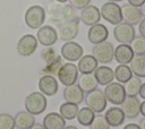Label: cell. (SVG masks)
Instances as JSON below:
<instances>
[{"instance_id": "cell-1", "label": "cell", "mask_w": 145, "mask_h": 129, "mask_svg": "<svg viewBox=\"0 0 145 129\" xmlns=\"http://www.w3.org/2000/svg\"><path fill=\"white\" fill-rule=\"evenodd\" d=\"M45 12H46L49 22L54 25L79 18L77 16L76 9L71 5H66V3L58 2V1L49 2L45 9Z\"/></svg>"}, {"instance_id": "cell-2", "label": "cell", "mask_w": 145, "mask_h": 129, "mask_svg": "<svg viewBox=\"0 0 145 129\" xmlns=\"http://www.w3.org/2000/svg\"><path fill=\"white\" fill-rule=\"evenodd\" d=\"M45 17H46L45 9L42 6L34 5V6H31L29 8H27V10L25 11L24 20H25V24L29 28L39 29L41 26H43V24L45 22Z\"/></svg>"}, {"instance_id": "cell-3", "label": "cell", "mask_w": 145, "mask_h": 129, "mask_svg": "<svg viewBox=\"0 0 145 129\" xmlns=\"http://www.w3.org/2000/svg\"><path fill=\"white\" fill-rule=\"evenodd\" d=\"M24 105L26 111L34 115H39L45 111L48 101L45 98V95L41 92H32L25 97Z\"/></svg>"}, {"instance_id": "cell-4", "label": "cell", "mask_w": 145, "mask_h": 129, "mask_svg": "<svg viewBox=\"0 0 145 129\" xmlns=\"http://www.w3.org/2000/svg\"><path fill=\"white\" fill-rule=\"evenodd\" d=\"M101 17L106 20L111 25H118L122 22V15H121V7L117 2H105L102 5L101 9Z\"/></svg>"}, {"instance_id": "cell-5", "label": "cell", "mask_w": 145, "mask_h": 129, "mask_svg": "<svg viewBox=\"0 0 145 129\" xmlns=\"http://www.w3.org/2000/svg\"><path fill=\"white\" fill-rule=\"evenodd\" d=\"M92 55L97 60V62L106 64L113 60L114 48L111 42L104 41L99 44H95L92 49Z\"/></svg>"}, {"instance_id": "cell-6", "label": "cell", "mask_w": 145, "mask_h": 129, "mask_svg": "<svg viewBox=\"0 0 145 129\" xmlns=\"http://www.w3.org/2000/svg\"><path fill=\"white\" fill-rule=\"evenodd\" d=\"M86 106L89 108L94 113H101L106 108V97L104 95V92L101 89H94L89 93H87L85 97Z\"/></svg>"}, {"instance_id": "cell-7", "label": "cell", "mask_w": 145, "mask_h": 129, "mask_svg": "<svg viewBox=\"0 0 145 129\" xmlns=\"http://www.w3.org/2000/svg\"><path fill=\"white\" fill-rule=\"evenodd\" d=\"M56 29L58 33V37L61 41H65V42L72 41L78 35V32H79V18L60 23L57 25Z\"/></svg>"}, {"instance_id": "cell-8", "label": "cell", "mask_w": 145, "mask_h": 129, "mask_svg": "<svg viewBox=\"0 0 145 129\" xmlns=\"http://www.w3.org/2000/svg\"><path fill=\"white\" fill-rule=\"evenodd\" d=\"M104 95L106 97V101L113 105H121L122 102L126 98V92L123 88V85L120 83H110L104 88Z\"/></svg>"}, {"instance_id": "cell-9", "label": "cell", "mask_w": 145, "mask_h": 129, "mask_svg": "<svg viewBox=\"0 0 145 129\" xmlns=\"http://www.w3.org/2000/svg\"><path fill=\"white\" fill-rule=\"evenodd\" d=\"M113 36L117 42L121 44H130L134 37L136 36L135 27L128 23L121 22L113 28Z\"/></svg>"}, {"instance_id": "cell-10", "label": "cell", "mask_w": 145, "mask_h": 129, "mask_svg": "<svg viewBox=\"0 0 145 129\" xmlns=\"http://www.w3.org/2000/svg\"><path fill=\"white\" fill-rule=\"evenodd\" d=\"M78 68L76 64H74L72 62H67V63H63L57 76H58V79L59 81L65 85V86H70L72 84H75L78 79Z\"/></svg>"}, {"instance_id": "cell-11", "label": "cell", "mask_w": 145, "mask_h": 129, "mask_svg": "<svg viewBox=\"0 0 145 129\" xmlns=\"http://www.w3.org/2000/svg\"><path fill=\"white\" fill-rule=\"evenodd\" d=\"M37 44L39 42H37L36 36L32 34H25L18 40L17 52L22 57H29L36 51Z\"/></svg>"}, {"instance_id": "cell-12", "label": "cell", "mask_w": 145, "mask_h": 129, "mask_svg": "<svg viewBox=\"0 0 145 129\" xmlns=\"http://www.w3.org/2000/svg\"><path fill=\"white\" fill-rule=\"evenodd\" d=\"M60 53L63 59L68 60L69 62H74V61H78L83 57L84 50L79 43L74 41H68L63 43V45L61 46Z\"/></svg>"}, {"instance_id": "cell-13", "label": "cell", "mask_w": 145, "mask_h": 129, "mask_svg": "<svg viewBox=\"0 0 145 129\" xmlns=\"http://www.w3.org/2000/svg\"><path fill=\"white\" fill-rule=\"evenodd\" d=\"M36 38L40 44L43 46H52L58 41V33L54 27L51 25H43L37 29Z\"/></svg>"}, {"instance_id": "cell-14", "label": "cell", "mask_w": 145, "mask_h": 129, "mask_svg": "<svg viewBox=\"0 0 145 129\" xmlns=\"http://www.w3.org/2000/svg\"><path fill=\"white\" fill-rule=\"evenodd\" d=\"M121 15H122V20L125 23H128L133 26L138 25L140 20L143 19L142 11L138 7L131 6L129 3H125L121 7Z\"/></svg>"}, {"instance_id": "cell-15", "label": "cell", "mask_w": 145, "mask_h": 129, "mask_svg": "<svg viewBox=\"0 0 145 129\" xmlns=\"http://www.w3.org/2000/svg\"><path fill=\"white\" fill-rule=\"evenodd\" d=\"M101 18L102 17H101L100 9L93 5H88L85 8H83L79 15V20H82V23L86 26H92L100 23Z\"/></svg>"}, {"instance_id": "cell-16", "label": "cell", "mask_w": 145, "mask_h": 129, "mask_svg": "<svg viewBox=\"0 0 145 129\" xmlns=\"http://www.w3.org/2000/svg\"><path fill=\"white\" fill-rule=\"evenodd\" d=\"M109 37V29L106 28L105 25L103 24H95L89 26V29L87 32V38L92 44H99L101 42L106 41Z\"/></svg>"}, {"instance_id": "cell-17", "label": "cell", "mask_w": 145, "mask_h": 129, "mask_svg": "<svg viewBox=\"0 0 145 129\" xmlns=\"http://www.w3.org/2000/svg\"><path fill=\"white\" fill-rule=\"evenodd\" d=\"M121 110L128 119H135L140 113V102L137 96H126L121 104Z\"/></svg>"}, {"instance_id": "cell-18", "label": "cell", "mask_w": 145, "mask_h": 129, "mask_svg": "<svg viewBox=\"0 0 145 129\" xmlns=\"http://www.w3.org/2000/svg\"><path fill=\"white\" fill-rule=\"evenodd\" d=\"M59 85L54 76L51 75H43L39 80V89L45 96L56 95L58 92Z\"/></svg>"}, {"instance_id": "cell-19", "label": "cell", "mask_w": 145, "mask_h": 129, "mask_svg": "<svg viewBox=\"0 0 145 129\" xmlns=\"http://www.w3.org/2000/svg\"><path fill=\"white\" fill-rule=\"evenodd\" d=\"M135 53L129 44H119L114 48V55L113 59L119 64H128L133 60Z\"/></svg>"}, {"instance_id": "cell-20", "label": "cell", "mask_w": 145, "mask_h": 129, "mask_svg": "<svg viewBox=\"0 0 145 129\" xmlns=\"http://www.w3.org/2000/svg\"><path fill=\"white\" fill-rule=\"evenodd\" d=\"M63 98L68 103L80 104L84 100V92L79 87L78 84H72L70 86H66L63 89Z\"/></svg>"}, {"instance_id": "cell-21", "label": "cell", "mask_w": 145, "mask_h": 129, "mask_svg": "<svg viewBox=\"0 0 145 129\" xmlns=\"http://www.w3.org/2000/svg\"><path fill=\"white\" fill-rule=\"evenodd\" d=\"M104 118L108 121L110 127H119L123 123V121L126 119L123 111L121 110V108H118V106L109 108L105 111Z\"/></svg>"}, {"instance_id": "cell-22", "label": "cell", "mask_w": 145, "mask_h": 129, "mask_svg": "<svg viewBox=\"0 0 145 129\" xmlns=\"http://www.w3.org/2000/svg\"><path fill=\"white\" fill-rule=\"evenodd\" d=\"M95 79L99 85L106 86L114 79V71L108 66H99L94 71Z\"/></svg>"}, {"instance_id": "cell-23", "label": "cell", "mask_w": 145, "mask_h": 129, "mask_svg": "<svg viewBox=\"0 0 145 129\" xmlns=\"http://www.w3.org/2000/svg\"><path fill=\"white\" fill-rule=\"evenodd\" d=\"M97 67H99V62L92 54L83 55L78 60V64H77L78 71L82 75L83 74H93Z\"/></svg>"}, {"instance_id": "cell-24", "label": "cell", "mask_w": 145, "mask_h": 129, "mask_svg": "<svg viewBox=\"0 0 145 129\" xmlns=\"http://www.w3.org/2000/svg\"><path fill=\"white\" fill-rule=\"evenodd\" d=\"M45 129H63L66 127V120L57 112H50L43 118L42 123Z\"/></svg>"}, {"instance_id": "cell-25", "label": "cell", "mask_w": 145, "mask_h": 129, "mask_svg": "<svg viewBox=\"0 0 145 129\" xmlns=\"http://www.w3.org/2000/svg\"><path fill=\"white\" fill-rule=\"evenodd\" d=\"M15 127L18 129H31L35 123L34 114L28 111H19L15 117Z\"/></svg>"}, {"instance_id": "cell-26", "label": "cell", "mask_w": 145, "mask_h": 129, "mask_svg": "<svg viewBox=\"0 0 145 129\" xmlns=\"http://www.w3.org/2000/svg\"><path fill=\"white\" fill-rule=\"evenodd\" d=\"M130 69L133 75L144 78L145 77V54H135L130 61Z\"/></svg>"}, {"instance_id": "cell-27", "label": "cell", "mask_w": 145, "mask_h": 129, "mask_svg": "<svg viewBox=\"0 0 145 129\" xmlns=\"http://www.w3.org/2000/svg\"><path fill=\"white\" fill-rule=\"evenodd\" d=\"M78 85L83 89L84 93H89L97 87V81L95 79L94 74H83L78 79Z\"/></svg>"}, {"instance_id": "cell-28", "label": "cell", "mask_w": 145, "mask_h": 129, "mask_svg": "<svg viewBox=\"0 0 145 129\" xmlns=\"http://www.w3.org/2000/svg\"><path fill=\"white\" fill-rule=\"evenodd\" d=\"M140 86H142L140 78L137 77V76H133L129 80H127L123 84V88H125L126 95L127 96H138Z\"/></svg>"}, {"instance_id": "cell-29", "label": "cell", "mask_w": 145, "mask_h": 129, "mask_svg": "<svg viewBox=\"0 0 145 129\" xmlns=\"http://www.w3.org/2000/svg\"><path fill=\"white\" fill-rule=\"evenodd\" d=\"M78 105L77 104H72V103H68L65 102L60 105L59 108V113L60 115L65 119V120H72L74 118L77 117L78 113Z\"/></svg>"}, {"instance_id": "cell-30", "label": "cell", "mask_w": 145, "mask_h": 129, "mask_svg": "<svg viewBox=\"0 0 145 129\" xmlns=\"http://www.w3.org/2000/svg\"><path fill=\"white\" fill-rule=\"evenodd\" d=\"M114 71V78L118 80L120 84H125L127 80H129L134 75L128 64H119L116 67Z\"/></svg>"}, {"instance_id": "cell-31", "label": "cell", "mask_w": 145, "mask_h": 129, "mask_svg": "<svg viewBox=\"0 0 145 129\" xmlns=\"http://www.w3.org/2000/svg\"><path fill=\"white\" fill-rule=\"evenodd\" d=\"M76 118H77V121L79 124H82L84 127H88L93 122V120L95 118V113L89 108L85 106V108H82L78 110Z\"/></svg>"}, {"instance_id": "cell-32", "label": "cell", "mask_w": 145, "mask_h": 129, "mask_svg": "<svg viewBox=\"0 0 145 129\" xmlns=\"http://www.w3.org/2000/svg\"><path fill=\"white\" fill-rule=\"evenodd\" d=\"M63 64V62H62V57L61 55H57L52 61H50V62H48L46 64H45V67L43 68V72L45 74V75H51V76H53V75H57L58 74V71H59V69H60V67Z\"/></svg>"}, {"instance_id": "cell-33", "label": "cell", "mask_w": 145, "mask_h": 129, "mask_svg": "<svg viewBox=\"0 0 145 129\" xmlns=\"http://www.w3.org/2000/svg\"><path fill=\"white\" fill-rule=\"evenodd\" d=\"M130 46L135 54H145V37L135 36L130 43Z\"/></svg>"}, {"instance_id": "cell-34", "label": "cell", "mask_w": 145, "mask_h": 129, "mask_svg": "<svg viewBox=\"0 0 145 129\" xmlns=\"http://www.w3.org/2000/svg\"><path fill=\"white\" fill-rule=\"evenodd\" d=\"M0 129H15V118L9 113H0Z\"/></svg>"}, {"instance_id": "cell-35", "label": "cell", "mask_w": 145, "mask_h": 129, "mask_svg": "<svg viewBox=\"0 0 145 129\" xmlns=\"http://www.w3.org/2000/svg\"><path fill=\"white\" fill-rule=\"evenodd\" d=\"M89 127H91V129H109L110 128L108 121L105 120V118L103 115L95 117Z\"/></svg>"}, {"instance_id": "cell-36", "label": "cell", "mask_w": 145, "mask_h": 129, "mask_svg": "<svg viewBox=\"0 0 145 129\" xmlns=\"http://www.w3.org/2000/svg\"><path fill=\"white\" fill-rule=\"evenodd\" d=\"M56 57H57L56 50H54L53 48H51V46H46V48H44V49L41 51V58H42V60L45 61V63L52 61Z\"/></svg>"}, {"instance_id": "cell-37", "label": "cell", "mask_w": 145, "mask_h": 129, "mask_svg": "<svg viewBox=\"0 0 145 129\" xmlns=\"http://www.w3.org/2000/svg\"><path fill=\"white\" fill-rule=\"evenodd\" d=\"M91 1L92 0H69V5H71L75 9H83V8H85L86 6H88V5H91Z\"/></svg>"}, {"instance_id": "cell-38", "label": "cell", "mask_w": 145, "mask_h": 129, "mask_svg": "<svg viewBox=\"0 0 145 129\" xmlns=\"http://www.w3.org/2000/svg\"><path fill=\"white\" fill-rule=\"evenodd\" d=\"M138 32H139V35L145 37V18H143L140 20V23L138 24Z\"/></svg>"}, {"instance_id": "cell-39", "label": "cell", "mask_w": 145, "mask_h": 129, "mask_svg": "<svg viewBox=\"0 0 145 129\" xmlns=\"http://www.w3.org/2000/svg\"><path fill=\"white\" fill-rule=\"evenodd\" d=\"M127 1H128L129 5L135 6V7H138V8H140L143 6V3L145 2V0H127Z\"/></svg>"}, {"instance_id": "cell-40", "label": "cell", "mask_w": 145, "mask_h": 129, "mask_svg": "<svg viewBox=\"0 0 145 129\" xmlns=\"http://www.w3.org/2000/svg\"><path fill=\"white\" fill-rule=\"evenodd\" d=\"M138 95L140 96V98L145 100V83H142V86H140V89H139Z\"/></svg>"}, {"instance_id": "cell-41", "label": "cell", "mask_w": 145, "mask_h": 129, "mask_svg": "<svg viewBox=\"0 0 145 129\" xmlns=\"http://www.w3.org/2000/svg\"><path fill=\"white\" fill-rule=\"evenodd\" d=\"M123 129H140V127L137 123H128L123 127Z\"/></svg>"}, {"instance_id": "cell-42", "label": "cell", "mask_w": 145, "mask_h": 129, "mask_svg": "<svg viewBox=\"0 0 145 129\" xmlns=\"http://www.w3.org/2000/svg\"><path fill=\"white\" fill-rule=\"evenodd\" d=\"M140 113L143 117H145V100H143V102L140 103Z\"/></svg>"}, {"instance_id": "cell-43", "label": "cell", "mask_w": 145, "mask_h": 129, "mask_svg": "<svg viewBox=\"0 0 145 129\" xmlns=\"http://www.w3.org/2000/svg\"><path fill=\"white\" fill-rule=\"evenodd\" d=\"M31 129H45V127L43 124H41V123H34V126Z\"/></svg>"}, {"instance_id": "cell-44", "label": "cell", "mask_w": 145, "mask_h": 129, "mask_svg": "<svg viewBox=\"0 0 145 129\" xmlns=\"http://www.w3.org/2000/svg\"><path fill=\"white\" fill-rule=\"evenodd\" d=\"M139 127H140V129H145V117H143V118L140 119V121H139Z\"/></svg>"}, {"instance_id": "cell-45", "label": "cell", "mask_w": 145, "mask_h": 129, "mask_svg": "<svg viewBox=\"0 0 145 129\" xmlns=\"http://www.w3.org/2000/svg\"><path fill=\"white\" fill-rule=\"evenodd\" d=\"M140 11H142V15L145 17V2L143 3V6L140 7Z\"/></svg>"}, {"instance_id": "cell-46", "label": "cell", "mask_w": 145, "mask_h": 129, "mask_svg": "<svg viewBox=\"0 0 145 129\" xmlns=\"http://www.w3.org/2000/svg\"><path fill=\"white\" fill-rule=\"evenodd\" d=\"M63 129H78L76 126H66Z\"/></svg>"}, {"instance_id": "cell-47", "label": "cell", "mask_w": 145, "mask_h": 129, "mask_svg": "<svg viewBox=\"0 0 145 129\" xmlns=\"http://www.w3.org/2000/svg\"><path fill=\"white\" fill-rule=\"evenodd\" d=\"M54 1H58V2H61V3H65V2H67V1H69V0H54Z\"/></svg>"}, {"instance_id": "cell-48", "label": "cell", "mask_w": 145, "mask_h": 129, "mask_svg": "<svg viewBox=\"0 0 145 129\" xmlns=\"http://www.w3.org/2000/svg\"><path fill=\"white\" fill-rule=\"evenodd\" d=\"M106 1H110V2H120V1H123V0H106Z\"/></svg>"}]
</instances>
